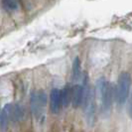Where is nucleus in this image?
<instances>
[{
  "instance_id": "obj_12",
  "label": "nucleus",
  "mask_w": 132,
  "mask_h": 132,
  "mask_svg": "<svg viewBox=\"0 0 132 132\" xmlns=\"http://www.w3.org/2000/svg\"><path fill=\"white\" fill-rule=\"evenodd\" d=\"M128 114H129V116L132 118V93H131V97H130V101H129V105H128Z\"/></svg>"
},
{
  "instance_id": "obj_6",
  "label": "nucleus",
  "mask_w": 132,
  "mask_h": 132,
  "mask_svg": "<svg viewBox=\"0 0 132 132\" xmlns=\"http://www.w3.org/2000/svg\"><path fill=\"white\" fill-rule=\"evenodd\" d=\"M12 107L11 104H6L0 112V129L2 132L6 131L8 123L12 119Z\"/></svg>"
},
{
  "instance_id": "obj_10",
  "label": "nucleus",
  "mask_w": 132,
  "mask_h": 132,
  "mask_svg": "<svg viewBox=\"0 0 132 132\" xmlns=\"http://www.w3.org/2000/svg\"><path fill=\"white\" fill-rule=\"evenodd\" d=\"M2 6L6 11H15L18 8V0H2Z\"/></svg>"
},
{
  "instance_id": "obj_1",
  "label": "nucleus",
  "mask_w": 132,
  "mask_h": 132,
  "mask_svg": "<svg viewBox=\"0 0 132 132\" xmlns=\"http://www.w3.org/2000/svg\"><path fill=\"white\" fill-rule=\"evenodd\" d=\"M131 82V76L128 73L123 72L119 75L118 79H117V86L115 87V94H114L116 103L118 105H123L128 98Z\"/></svg>"
},
{
  "instance_id": "obj_2",
  "label": "nucleus",
  "mask_w": 132,
  "mask_h": 132,
  "mask_svg": "<svg viewBox=\"0 0 132 132\" xmlns=\"http://www.w3.org/2000/svg\"><path fill=\"white\" fill-rule=\"evenodd\" d=\"M96 92L101 100V105L103 112H108L112 104L113 99V87L104 78H101L97 80Z\"/></svg>"
},
{
  "instance_id": "obj_9",
  "label": "nucleus",
  "mask_w": 132,
  "mask_h": 132,
  "mask_svg": "<svg viewBox=\"0 0 132 132\" xmlns=\"http://www.w3.org/2000/svg\"><path fill=\"white\" fill-rule=\"evenodd\" d=\"M81 73V67H80V61L79 57H76L73 63V79H79Z\"/></svg>"
},
{
  "instance_id": "obj_13",
  "label": "nucleus",
  "mask_w": 132,
  "mask_h": 132,
  "mask_svg": "<svg viewBox=\"0 0 132 132\" xmlns=\"http://www.w3.org/2000/svg\"><path fill=\"white\" fill-rule=\"evenodd\" d=\"M0 112H1V111H0Z\"/></svg>"
},
{
  "instance_id": "obj_8",
  "label": "nucleus",
  "mask_w": 132,
  "mask_h": 132,
  "mask_svg": "<svg viewBox=\"0 0 132 132\" xmlns=\"http://www.w3.org/2000/svg\"><path fill=\"white\" fill-rule=\"evenodd\" d=\"M71 93H72V87L66 86L61 92V98H62V105L64 107H68L71 103Z\"/></svg>"
},
{
  "instance_id": "obj_11",
  "label": "nucleus",
  "mask_w": 132,
  "mask_h": 132,
  "mask_svg": "<svg viewBox=\"0 0 132 132\" xmlns=\"http://www.w3.org/2000/svg\"><path fill=\"white\" fill-rule=\"evenodd\" d=\"M23 116V111L19 105H15L12 107V119L13 120H20Z\"/></svg>"
},
{
  "instance_id": "obj_7",
  "label": "nucleus",
  "mask_w": 132,
  "mask_h": 132,
  "mask_svg": "<svg viewBox=\"0 0 132 132\" xmlns=\"http://www.w3.org/2000/svg\"><path fill=\"white\" fill-rule=\"evenodd\" d=\"M50 106L51 111L53 113H58L62 107V98H61V90L58 88H54L50 94Z\"/></svg>"
},
{
  "instance_id": "obj_3",
  "label": "nucleus",
  "mask_w": 132,
  "mask_h": 132,
  "mask_svg": "<svg viewBox=\"0 0 132 132\" xmlns=\"http://www.w3.org/2000/svg\"><path fill=\"white\" fill-rule=\"evenodd\" d=\"M84 87V107H85V114H86V121L88 124H93L94 119V110H95V104H94V93L93 88L88 84L87 77L85 78V86Z\"/></svg>"
},
{
  "instance_id": "obj_4",
  "label": "nucleus",
  "mask_w": 132,
  "mask_h": 132,
  "mask_svg": "<svg viewBox=\"0 0 132 132\" xmlns=\"http://www.w3.org/2000/svg\"><path fill=\"white\" fill-rule=\"evenodd\" d=\"M47 103V95L43 90L33 93L31 95V107L36 116H41Z\"/></svg>"
},
{
  "instance_id": "obj_5",
  "label": "nucleus",
  "mask_w": 132,
  "mask_h": 132,
  "mask_svg": "<svg viewBox=\"0 0 132 132\" xmlns=\"http://www.w3.org/2000/svg\"><path fill=\"white\" fill-rule=\"evenodd\" d=\"M84 101V87L79 85L72 86V93H71V103L72 105L77 108L82 104Z\"/></svg>"
}]
</instances>
